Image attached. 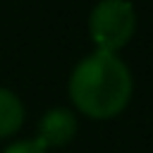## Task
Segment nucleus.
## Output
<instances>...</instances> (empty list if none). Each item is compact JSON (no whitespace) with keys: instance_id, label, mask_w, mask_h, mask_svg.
I'll return each instance as SVG.
<instances>
[{"instance_id":"obj_5","label":"nucleus","mask_w":153,"mask_h":153,"mask_svg":"<svg viewBox=\"0 0 153 153\" xmlns=\"http://www.w3.org/2000/svg\"><path fill=\"white\" fill-rule=\"evenodd\" d=\"M0 153H48L36 139H14L10 141Z\"/></svg>"},{"instance_id":"obj_4","label":"nucleus","mask_w":153,"mask_h":153,"mask_svg":"<svg viewBox=\"0 0 153 153\" xmlns=\"http://www.w3.org/2000/svg\"><path fill=\"white\" fill-rule=\"evenodd\" d=\"M26 120L24 100L10 88L0 84V141H10Z\"/></svg>"},{"instance_id":"obj_1","label":"nucleus","mask_w":153,"mask_h":153,"mask_svg":"<svg viewBox=\"0 0 153 153\" xmlns=\"http://www.w3.org/2000/svg\"><path fill=\"white\" fill-rule=\"evenodd\" d=\"M67 98L74 112L93 122L120 117L134 98V74L120 53L91 50L67 76Z\"/></svg>"},{"instance_id":"obj_3","label":"nucleus","mask_w":153,"mask_h":153,"mask_svg":"<svg viewBox=\"0 0 153 153\" xmlns=\"http://www.w3.org/2000/svg\"><path fill=\"white\" fill-rule=\"evenodd\" d=\"M76 131H79L76 112H74L72 108L55 105V108L45 110V112L38 117L36 136H33V139H36L45 151H53V148H65V146H69V143L76 139Z\"/></svg>"},{"instance_id":"obj_2","label":"nucleus","mask_w":153,"mask_h":153,"mask_svg":"<svg viewBox=\"0 0 153 153\" xmlns=\"http://www.w3.org/2000/svg\"><path fill=\"white\" fill-rule=\"evenodd\" d=\"M139 26L136 7L131 0H98L86 17V31L93 50L120 53L134 38Z\"/></svg>"}]
</instances>
